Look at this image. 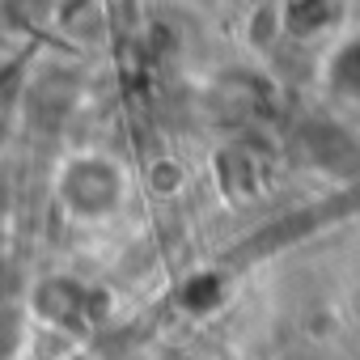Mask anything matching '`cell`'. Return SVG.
I'll return each mask as SVG.
<instances>
[{"label":"cell","instance_id":"1","mask_svg":"<svg viewBox=\"0 0 360 360\" xmlns=\"http://www.w3.org/2000/svg\"><path fill=\"white\" fill-rule=\"evenodd\" d=\"M56 200L77 221H102L123 200V178L110 157L102 153H77L56 174Z\"/></svg>","mask_w":360,"mask_h":360}]
</instances>
